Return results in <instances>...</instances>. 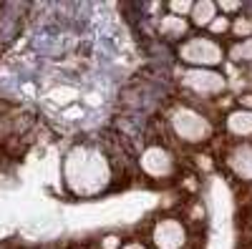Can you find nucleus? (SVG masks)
Returning <instances> with one entry per match:
<instances>
[{
	"instance_id": "1",
	"label": "nucleus",
	"mask_w": 252,
	"mask_h": 249,
	"mask_svg": "<svg viewBox=\"0 0 252 249\" xmlns=\"http://www.w3.org/2000/svg\"><path fill=\"white\" fill-rule=\"evenodd\" d=\"M63 181L76 196H96L111 181V166L96 146H73L63 161Z\"/></svg>"
},
{
	"instance_id": "2",
	"label": "nucleus",
	"mask_w": 252,
	"mask_h": 249,
	"mask_svg": "<svg viewBox=\"0 0 252 249\" xmlns=\"http://www.w3.org/2000/svg\"><path fill=\"white\" fill-rule=\"evenodd\" d=\"M172 129L184 143H202L212 136V123L192 106H177L172 113Z\"/></svg>"
},
{
	"instance_id": "3",
	"label": "nucleus",
	"mask_w": 252,
	"mask_h": 249,
	"mask_svg": "<svg viewBox=\"0 0 252 249\" xmlns=\"http://www.w3.org/2000/svg\"><path fill=\"white\" fill-rule=\"evenodd\" d=\"M179 58L192 68H212V66L222 63L224 51L212 38H189L179 48Z\"/></svg>"
},
{
	"instance_id": "4",
	"label": "nucleus",
	"mask_w": 252,
	"mask_h": 249,
	"mask_svg": "<svg viewBox=\"0 0 252 249\" xmlns=\"http://www.w3.org/2000/svg\"><path fill=\"white\" fill-rule=\"evenodd\" d=\"M182 83L189 91H194L199 96H217L227 86L224 76L212 71V68H189V71L182 73Z\"/></svg>"
},
{
	"instance_id": "5",
	"label": "nucleus",
	"mask_w": 252,
	"mask_h": 249,
	"mask_svg": "<svg viewBox=\"0 0 252 249\" xmlns=\"http://www.w3.org/2000/svg\"><path fill=\"white\" fill-rule=\"evenodd\" d=\"M152 242L157 249H182L187 244V226L174 217H164L154 224Z\"/></svg>"
},
{
	"instance_id": "6",
	"label": "nucleus",
	"mask_w": 252,
	"mask_h": 249,
	"mask_svg": "<svg viewBox=\"0 0 252 249\" xmlns=\"http://www.w3.org/2000/svg\"><path fill=\"white\" fill-rule=\"evenodd\" d=\"M141 171L152 179H166L174 174V156L164 146H146L141 154Z\"/></svg>"
},
{
	"instance_id": "7",
	"label": "nucleus",
	"mask_w": 252,
	"mask_h": 249,
	"mask_svg": "<svg viewBox=\"0 0 252 249\" xmlns=\"http://www.w3.org/2000/svg\"><path fill=\"white\" fill-rule=\"evenodd\" d=\"M227 166L237 179L252 181V143H237V146L227 154Z\"/></svg>"
},
{
	"instance_id": "8",
	"label": "nucleus",
	"mask_w": 252,
	"mask_h": 249,
	"mask_svg": "<svg viewBox=\"0 0 252 249\" xmlns=\"http://www.w3.org/2000/svg\"><path fill=\"white\" fill-rule=\"evenodd\" d=\"M227 131L237 138H250L252 136V111L237 109L232 113H227Z\"/></svg>"
},
{
	"instance_id": "9",
	"label": "nucleus",
	"mask_w": 252,
	"mask_h": 249,
	"mask_svg": "<svg viewBox=\"0 0 252 249\" xmlns=\"http://www.w3.org/2000/svg\"><path fill=\"white\" fill-rule=\"evenodd\" d=\"M189 18H192L194 26L209 28V26H212V20L217 18V3H212V0H199V3L192 5V13H189Z\"/></svg>"
},
{
	"instance_id": "10",
	"label": "nucleus",
	"mask_w": 252,
	"mask_h": 249,
	"mask_svg": "<svg viewBox=\"0 0 252 249\" xmlns=\"http://www.w3.org/2000/svg\"><path fill=\"white\" fill-rule=\"evenodd\" d=\"M187 20L184 18H177V15H164L161 20H159V33L161 35H166V38H182L184 33H187Z\"/></svg>"
},
{
	"instance_id": "11",
	"label": "nucleus",
	"mask_w": 252,
	"mask_h": 249,
	"mask_svg": "<svg viewBox=\"0 0 252 249\" xmlns=\"http://www.w3.org/2000/svg\"><path fill=\"white\" fill-rule=\"evenodd\" d=\"M229 58L237 60V63H252V35H247L240 43H235L232 51H229Z\"/></svg>"
},
{
	"instance_id": "12",
	"label": "nucleus",
	"mask_w": 252,
	"mask_h": 249,
	"mask_svg": "<svg viewBox=\"0 0 252 249\" xmlns=\"http://www.w3.org/2000/svg\"><path fill=\"white\" fill-rule=\"evenodd\" d=\"M192 5H194V3H187V0H174V3H169L166 8L172 10V15H177V18H184V15H189V13H192Z\"/></svg>"
},
{
	"instance_id": "13",
	"label": "nucleus",
	"mask_w": 252,
	"mask_h": 249,
	"mask_svg": "<svg viewBox=\"0 0 252 249\" xmlns=\"http://www.w3.org/2000/svg\"><path fill=\"white\" fill-rule=\"evenodd\" d=\"M209 30L212 33H227V30H232V23H229L227 15H217L212 20V26H209Z\"/></svg>"
},
{
	"instance_id": "14",
	"label": "nucleus",
	"mask_w": 252,
	"mask_h": 249,
	"mask_svg": "<svg viewBox=\"0 0 252 249\" xmlns=\"http://www.w3.org/2000/svg\"><path fill=\"white\" fill-rule=\"evenodd\" d=\"M242 8V3H217V10H222V15L224 13H237Z\"/></svg>"
},
{
	"instance_id": "15",
	"label": "nucleus",
	"mask_w": 252,
	"mask_h": 249,
	"mask_svg": "<svg viewBox=\"0 0 252 249\" xmlns=\"http://www.w3.org/2000/svg\"><path fill=\"white\" fill-rule=\"evenodd\" d=\"M121 249H146V247H144L141 242H129V244H124Z\"/></svg>"
},
{
	"instance_id": "16",
	"label": "nucleus",
	"mask_w": 252,
	"mask_h": 249,
	"mask_svg": "<svg viewBox=\"0 0 252 249\" xmlns=\"http://www.w3.org/2000/svg\"><path fill=\"white\" fill-rule=\"evenodd\" d=\"M250 73H252V71H250Z\"/></svg>"
}]
</instances>
